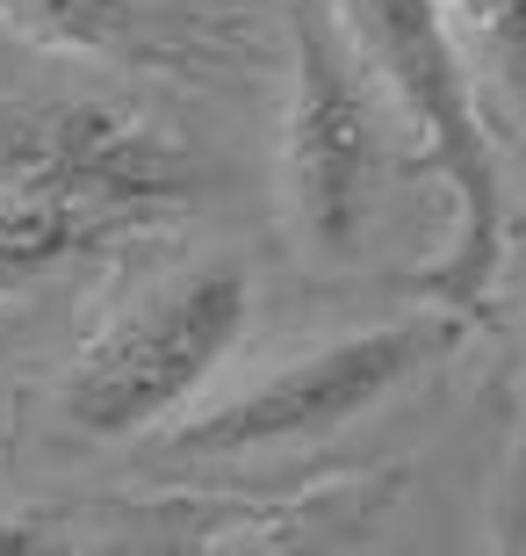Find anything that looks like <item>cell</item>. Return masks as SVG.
<instances>
[{"mask_svg":"<svg viewBox=\"0 0 526 556\" xmlns=\"http://www.w3.org/2000/svg\"><path fill=\"white\" fill-rule=\"evenodd\" d=\"M203 166L108 102L0 94V296L195 210Z\"/></svg>","mask_w":526,"mask_h":556,"instance_id":"6da1fadb","label":"cell"},{"mask_svg":"<svg viewBox=\"0 0 526 556\" xmlns=\"http://www.w3.org/2000/svg\"><path fill=\"white\" fill-rule=\"evenodd\" d=\"M318 8L332 15L346 51L368 65V80L389 94V109L411 124V138L425 144V166L454 210L447 253L419 275V296L484 318V296L505 261V188L476 116V80L454 51L440 0H318Z\"/></svg>","mask_w":526,"mask_h":556,"instance_id":"7a4b0ae2","label":"cell"},{"mask_svg":"<svg viewBox=\"0 0 526 556\" xmlns=\"http://www.w3.org/2000/svg\"><path fill=\"white\" fill-rule=\"evenodd\" d=\"M253 326V275L239 261H188L138 282L80 340L59 383V419L80 441L166 433L223 376Z\"/></svg>","mask_w":526,"mask_h":556,"instance_id":"3957f363","label":"cell"},{"mask_svg":"<svg viewBox=\"0 0 526 556\" xmlns=\"http://www.w3.org/2000/svg\"><path fill=\"white\" fill-rule=\"evenodd\" d=\"M476 318L447 304H419L375 326H346L304 340V348L274 354L260 376H245L239 391L188 405L166 427V455L188 463H231V455H267V448H296V441H324V433L354 427L383 405L389 391H405L419 369H433L440 354H454L469 340Z\"/></svg>","mask_w":526,"mask_h":556,"instance_id":"277c9868","label":"cell"},{"mask_svg":"<svg viewBox=\"0 0 526 556\" xmlns=\"http://www.w3.org/2000/svg\"><path fill=\"white\" fill-rule=\"evenodd\" d=\"M375 80L346 51L318 0L288 8V109H282V210L296 247L324 268L361 253L375 203Z\"/></svg>","mask_w":526,"mask_h":556,"instance_id":"5b68a950","label":"cell"},{"mask_svg":"<svg viewBox=\"0 0 526 556\" xmlns=\"http://www.w3.org/2000/svg\"><path fill=\"white\" fill-rule=\"evenodd\" d=\"M245 0H0V29L51 59L116 73H231L245 59Z\"/></svg>","mask_w":526,"mask_h":556,"instance_id":"8992f818","label":"cell"},{"mask_svg":"<svg viewBox=\"0 0 526 556\" xmlns=\"http://www.w3.org/2000/svg\"><path fill=\"white\" fill-rule=\"evenodd\" d=\"M245 506L152 498V506H8L0 556H209L245 528Z\"/></svg>","mask_w":526,"mask_h":556,"instance_id":"52a82bcc","label":"cell"},{"mask_svg":"<svg viewBox=\"0 0 526 556\" xmlns=\"http://www.w3.org/2000/svg\"><path fill=\"white\" fill-rule=\"evenodd\" d=\"M469 80H484L526 130V0H440Z\"/></svg>","mask_w":526,"mask_h":556,"instance_id":"ba28073f","label":"cell"},{"mask_svg":"<svg viewBox=\"0 0 526 556\" xmlns=\"http://www.w3.org/2000/svg\"><path fill=\"white\" fill-rule=\"evenodd\" d=\"M484 556H526V405L505 397L498 463H490V506H484Z\"/></svg>","mask_w":526,"mask_h":556,"instance_id":"9c48e42d","label":"cell"}]
</instances>
